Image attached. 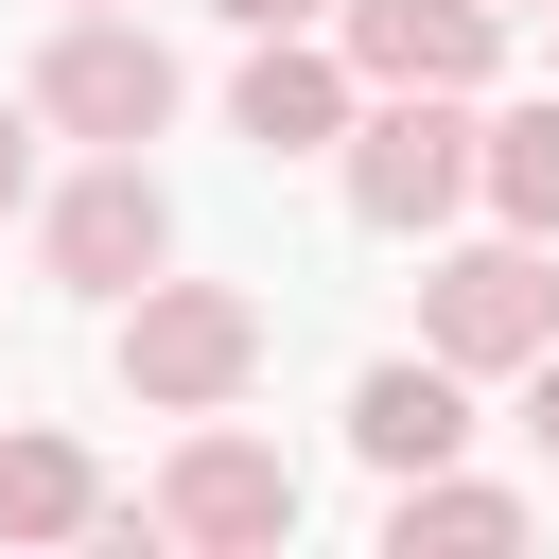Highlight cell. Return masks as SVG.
<instances>
[{"mask_svg": "<svg viewBox=\"0 0 559 559\" xmlns=\"http://www.w3.org/2000/svg\"><path fill=\"white\" fill-rule=\"evenodd\" d=\"M122 384H140L157 419L245 402V384H262V297H227V280H140V297H122Z\"/></svg>", "mask_w": 559, "mask_h": 559, "instance_id": "obj_1", "label": "cell"}, {"mask_svg": "<svg viewBox=\"0 0 559 559\" xmlns=\"http://www.w3.org/2000/svg\"><path fill=\"white\" fill-rule=\"evenodd\" d=\"M35 122H52V140H105V157H140V140L175 122V52H157V35L105 0V17H70V35L35 52Z\"/></svg>", "mask_w": 559, "mask_h": 559, "instance_id": "obj_2", "label": "cell"}, {"mask_svg": "<svg viewBox=\"0 0 559 559\" xmlns=\"http://www.w3.org/2000/svg\"><path fill=\"white\" fill-rule=\"evenodd\" d=\"M332 157H349V210H367V227H454V192H472V105H454V87H384L367 122H332Z\"/></svg>", "mask_w": 559, "mask_h": 559, "instance_id": "obj_3", "label": "cell"}, {"mask_svg": "<svg viewBox=\"0 0 559 559\" xmlns=\"http://www.w3.org/2000/svg\"><path fill=\"white\" fill-rule=\"evenodd\" d=\"M542 332H559V245H542V227L454 245V262L419 280V349H437V367H524Z\"/></svg>", "mask_w": 559, "mask_h": 559, "instance_id": "obj_4", "label": "cell"}, {"mask_svg": "<svg viewBox=\"0 0 559 559\" xmlns=\"http://www.w3.org/2000/svg\"><path fill=\"white\" fill-rule=\"evenodd\" d=\"M157 542H210V559H262V542H297V454H262V437H227V402L175 437V472H157V507H140Z\"/></svg>", "mask_w": 559, "mask_h": 559, "instance_id": "obj_5", "label": "cell"}, {"mask_svg": "<svg viewBox=\"0 0 559 559\" xmlns=\"http://www.w3.org/2000/svg\"><path fill=\"white\" fill-rule=\"evenodd\" d=\"M35 245H52V280H70V297H140V280L175 262V192H157L140 157H87V175L35 210Z\"/></svg>", "mask_w": 559, "mask_h": 559, "instance_id": "obj_6", "label": "cell"}, {"mask_svg": "<svg viewBox=\"0 0 559 559\" xmlns=\"http://www.w3.org/2000/svg\"><path fill=\"white\" fill-rule=\"evenodd\" d=\"M507 52V0H349V70L367 87H472Z\"/></svg>", "mask_w": 559, "mask_h": 559, "instance_id": "obj_7", "label": "cell"}, {"mask_svg": "<svg viewBox=\"0 0 559 559\" xmlns=\"http://www.w3.org/2000/svg\"><path fill=\"white\" fill-rule=\"evenodd\" d=\"M454 437H472V367L402 349V367H367V384H349V454H367L384 489H402V472H437Z\"/></svg>", "mask_w": 559, "mask_h": 559, "instance_id": "obj_8", "label": "cell"}, {"mask_svg": "<svg viewBox=\"0 0 559 559\" xmlns=\"http://www.w3.org/2000/svg\"><path fill=\"white\" fill-rule=\"evenodd\" d=\"M227 122H245L262 157H332V122H349V52L262 35V52H245V87H227Z\"/></svg>", "mask_w": 559, "mask_h": 559, "instance_id": "obj_9", "label": "cell"}, {"mask_svg": "<svg viewBox=\"0 0 559 559\" xmlns=\"http://www.w3.org/2000/svg\"><path fill=\"white\" fill-rule=\"evenodd\" d=\"M105 524V472L70 437H0V542H87Z\"/></svg>", "mask_w": 559, "mask_h": 559, "instance_id": "obj_10", "label": "cell"}, {"mask_svg": "<svg viewBox=\"0 0 559 559\" xmlns=\"http://www.w3.org/2000/svg\"><path fill=\"white\" fill-rule=\"evenodd\" d=\"M472 192H489L507 227H542V245H559V105H507V122H472Z\"/></svg>", "mask_w": 559, "mask_h": 559, "instance_id": "obj_11", "label": "cell"}, {"mask_svg": "<svg viewBox=\"0 0 559 559\" xmlns=\"http://www.w3.org/2000/svg\"><path fill=\"white\" fill-rule=\"evenodd\" d=\"M384 542L419 559V542H524V489H472L454 454L437 472H402V507H384Z\"/></svg>", "mask_w": 559, "mask_h": 559, "instance_id": "obj_12", "label": "cell"}, {"mask_svg": "<svg viewBox=\"0 0 559 559\" xmlns=\"http://www.w3.org/2000/svg\"><path fill=\"white\" fill-rule=\"evenodd\" d=\"M524 437H542V454H559V332H542V349H524Z\"/></svg>", "mask_w": 559, "mask_h": 559, "instance_id": "obj_13", "label": "cell"}, {"mask_svg": "<svg viewBox=\"0 0 559 559\" xmlns=\"http://www.w3.org/2000/svg\"><path fill=\"white\" fill-rule=\"evenodd\" d=\"M0 210H35V105H0Z\"/></svg>", "mask_w": 559, "mask_h": 559, "instance_id": "obj_14", "label": "cell"}, {"mask_svg": "<svg viewBox=\"0 0 559 559\" xmlns=\"http://www.w3.org/2000/svg\"><path fill=\"white\" fill-rule=\"evenodd\" d=\"M210 17H245V35H297V17H314V0H210Z\"/></svg>", "mask_w": 559, "mask_h": 559, "instance_id": "obj_15", "label": "cell"}, {"mask_svg": "<svg viewBox=\"0 0 559 559\" xmlns=\"http://www.w3.org/2000/svg\"><path fill=\"white\" fill-rule=\"evenodd\" d=\"M70 17H105V0H70Z\"/></svg>", "mask_w": 559, "mask_h": 559, "instance_id": "obj_16", "label": "cell"}, {"mask_svg": "<svg viewBox=\"0 0 559 559\" xmlns=\"http://www.w3.org/2000/svg\"><path fill=\"white\" fill-rule=\"evenodd\" d=\"M542 17H559V0H542Z\"/></svg>", "mask_w": 559, "mask_h": 559, "instance_id": "obj_17", "label": "cell"}]
</instances>
